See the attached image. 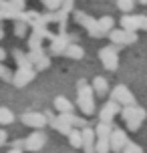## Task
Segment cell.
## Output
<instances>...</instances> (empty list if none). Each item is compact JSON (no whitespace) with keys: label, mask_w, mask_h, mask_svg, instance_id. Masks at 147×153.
Returning <instances> with one entry per match:
<instances>
[{"label":"cell","mask_w":147,"mask_h":153,"mask_svg":"<svg viewBox=\"0 0 147 153\" xmlns=\"http://www.w3.org/2000/svg\"><path fill=\"white\" fill-rule=\"evenodd\" d=\"M95 133H97V137H105V139H109V137H111V133H113V125H111V123L101 121L99 125L95 127Z\"/></svg>","instance_id":"obj_19"},{"label":"cell","mask_w":147,"mask_h":153,"mask_svg":"<svg viewBox=\"0 0 147 153\" xmlns=\"http://www.w3.org/2000/svg\"><path fill=\"white\" fill-rule=\"evenodd\" d=\"M95 143H97V133L91 127H85L83 129V149L85 153H97L95 151Z\"/></svg>","instance_id":"obj_14"},{"label":"cell","mask_w":147,"mask_h":153,"mask_svg":"<svg viewBox=\"0 0 147 153\" xmlns=\"http://www.w3.org/2000/svg\"><path fill=\"white\" fill-rule=\"evenodd\" d=\"M54 109L59 111V113H73V103H71L67 97H56L54 99Z\"/></svg>","instance_id":"obj_16"},{"label":"cell","mask_w":147,"mask_h":153,"mask_svg":"<svg viewBox=\"0 0 147 153\" xmlns=\"http://www.w3.org/2000/svg\"><path fill=\"white\" fill-rule=\"evenodd\" d=\"M6 139H8V133H6L4 129H0V147L6 143Z\"/></svg>","instance_id":"obj_34"},{"label":"cell","mask_w":147,"mask_h":153,"mask_svg":"<svg viewBox=\"0 0 147 153\" xmlns=\"http://www.w3.org/2000/svg\"><path fill=\"white\" fill-rule=\"evenodd\" d=\"M121 153H143V149H141L137 143H131V141H129V143L125 145V149H123Z\"/></svg>","instance_id":"obj_28"},{"label":"cell","mask_w":147,"mask_h":153,"mask_svg":"<svg viewBox=\"0 0 147 153\" xmlns=\"http://www.w3.org/2000/svg\"><path fill=\"white\" fill-rule=\"evenodd\" d=\"M65 56H69V59H83V56H85V51H83V48H81V46L79 45H75V42H69V46H67V48H65Z\"/></svg>","instance_id":"obj_17"},{"label":"cell","mask_w":147,"mask_h":153,"mask_svg":"<svg viewBox=\"0 0 147 153\" xmlns=\"http://www.w3.org/2000/svg\"><path fill=\"white\" fill-rule=\"evenodd\" d=\"M42 56H45V54L40 53V48H34L32 53H28V59H30V62H32V65H36V62H39L40 59H42Z\"/></svg>","instance_id":"obj_29"},{"label":"cell","mask_w":147,"mask_h":153,"mask_svg":"<svg viewBox=\"0 0 147 153\" xmlns=\"http://www.w3.org/2000/svg\"><path fill=\"white\" fill-rule=\"evenodd\" d=\"M121 117H123V121L129 131H139L141 123L145 121V117H147V111L137 107V105H125L121 109Z\"/></svg>","instance_id":"obj_2"},{"label":"cell","mask_w":147,"mask_h":153,"mask_svg":"<svg viewBox=\"0 0 147 153\" xmlns=\"http://www.w3.org/2000/svg\"><path fill=\"white\" fill-rule=\"evenodd\" d=\"M47 117H48V125H50L53 129H56L59 133H62V135H69L71 131H73V125H71L67 119H62L61 115H59V117H53L50 113H47Z\"/></svg>","instance_id":"obj_13"},{"label":"cell","mask_w":147,"mask_h":153,"mask_svg":"<svg viewBox=\"0 0 147 153\" xmlns=\"http://www.w3.org/2000/svg\"><path fill=\"white\" fill-rule=\"evenodd\" d=\"M62 119H67V121L73 125V127H79V129H85L87 127V121L85 119H81V117H75L73 113H61Z\"/></svg>","instance_id":"obj_20"},{"label":"cell","mask_w":147,"mask_h":153,"mask_svg":"<svg viewBox=\"0 0 147 153\" xmlns=\"http://www.w3.org/2000/svg\"><path fill=\"white\" fill-rule=\"evenodd\" d=\"M48 65H50V59H48V56H42V59L36 62V69H47Z\"/></svg>","instance_id":"obj_32"},{"label":"cell","mask_w":147,"mask_h":153,"mask_svg":"<svg viewBox=\"0 0 147 153\" xmlns=\"http://www.w3.org/2000/svg\"><path fill=\"white\" fill-rule=\"evenodd\" d=\"M109 141H111V151H115V153H121L125 149V145L129 143V139H127L123 129H113Z\"/></svg>","instance_id":"obj_12"},{"label":"cell","mask_w":147,"mask_h":153,"mask_svg":"<svg viewBox=\"0 0 147 153\" xmlns=\"http://www.w3.org/2000/svg\"><path fill=\"white\" fill-rule=\"evenodd\" d=\"M67 137H69L71 147H75V149L83 147V131H79V127H73V131H71Z\"/></svg>","instance_id":"obj_18"},{"label":"cell","mask_w":147,"mask_h":153,"mask_svg":"<svg viewBox=\"0 0 147 153\" xmlns=\"http://www.w3.org/2000/svg\"><path fill=\"white\" fill-rule=\"evenodd\" d=\"M24 149H28V151H39V149H42V147L47 145V135L42 133V131H34L32 135H28V137L24 139Z\"/></svg>","instance_id":"obj_10"},{"label":"cell","mask_w":147,"mask_h":153,"mask_svg":"<svg viewBox=\"0 0 147 153\" xmlns=\"http://www.w3.org/2000/svg\"><path fill=\"white\" fill-rule=\"evenodd\" d=\"M24 145H26V143H24L22 139H16L14 143H12V147H16V149H24Z\"/></svg>","instance_id":"obj_35"},{"label":"cell","mask_w":147,"mask_h":153,"mask_svg":"<svg viewBox=\"0 0 147 153\" xmlns=\"http://www.w3.org/2000/svg\"><path fill=\"white\" fill-rule=\"evenodd\" d=\"M67 46H69V42H65V38H54V42L50 45V53L53 54H62Z\"/></svg>","instance_id":"obj_24"},{"label":"cell","mask_w":147,"mask_h":153,"mask_svg":"<svg viewBox=\"0 0 147 153\" xmlns=\"http://www.w3.org/2000/svg\"><path fill=\"white\" fill-rule=\"evenodd\" d=\"M111 99L117 101V103H121V105H135V97H133V93L129 91V87H125V85H117L115 89L111 91Z\"/></svg>","instance_id":"obj_7"},{"label":"cell","mask_w":147,"mask_h":153,"mask_svg":"<svg viewBox=\"0 0 147 153\" xmlns=\"http://www.w3.org/2000/svg\"><path fill=\"white\" fill-rule=\"evenodd\" d=\"M20 121L26 125V127H32V129H42L45 125L48 123V117L47 113H34V111H30V113H24L22 117H20Z\"/></svg>","instance_id":"obj_8"},{"label":"cell","mask_w":147,"mask_h":153,"mask_svg":"<svg viewBox=\"0 0 147 153\" xmlns=\"http://www.w3.org/2000/svg\"><path fill=\"white\" fill-rule=\"evenodd\" d=\"M117 6L121 8L123 12H131L135 6V0H117Z\"/></svg>","instance_id":"obj_26"},{"label":"cell","mask_w":147,"mask_h":153,"mask_svg":"<svg viewBox=\"0 0 147 153\" xmlns=\"http://www.w3.org/2000/svg\"><path fill=\"white\" fill-rule=\"evenodd\" d=\"M4 38V30H2V26H0V40Z\"/></svg>","instance_id":"obj_38"},{"label":"cell","mask_w":147,"mask_h":153,"mask_svg":"<svg viewBox=\"0 0 147 153\" xmlns=\"http://www.w3.org/2000/svg\"><path fill=\"white\" fill-rule=\"evenodd\" d=\"M40 2H42L48 10H56V8L61 6V0H40Z\"/></svg>","instance_id":"obj_30"},{"label":"cell","mask_w":147,"mask_h":153,"mask_svg":"<svg viewBox=\"0 0 147 153\" xmlns=\"http://www.w3.org/2000/svg\"><path fill=\"white\" fill-rule=\"evenodd\" d=\"M4 59H6V51H4V48H2V46H0V62L4 61Z\"/></svg>","instance_id":"obj_36"},{"label":"cell","mask_w":147,"mask_h":153,"mask_svg":"<svg viewBox=\"0 0 147 153\" xmlns=\"http://www.w3.org/2000/svg\"><path fill=\"white\" fill-rule=\"evenodd\" d=\"M26 32H28V26H26L24 22H16L14 24V34L18 38H24V36H26Z\"/></svg>","instance_id":"obj_27"},{"label":"cell","mask_w":147,"mask_h":153,"mask_svg":"<svg viewBox=\"0 0 147 153\" xmlns=\"http://www.w3.org/2000/svg\"><path fill=\"white\" fill-rule=\"evenodd\" d=\"M121 26H123L125 30H147V16H133V14H123L121 18Z\"/></svg>","instance_id":"obj_5"},{"label":"cell","mask_w":147,"mask_h":153,"mask_svg":"<svg viewBox=\"0 0 147 153\" xmlns=\"http://www.w3.org/2000/svg\"><path fill=\"white\" fill-rule=\"evenodd\" d=\"M8 153H22V149H16V147H12V149H10Z\"/></svg>","instance_id":"obj_37"},{"label":"cell","mask_w":147,"mask_h":153,"mask_svg":"<svg viewBox=\"0 0 147 153\" xmlns=\"http://www.w3.org/2000/svg\"><path fill=\"white\" fill-rule=\"evenodd\" d=\"M99 59H101L103 67L107 71H117V67H119V56H117L115 46H105V48H101Z\"/></svg>","instance_id":"obj_6"},{"label":"cell","mask_w":147,"mask_h":153,"mask_svg":"<svg viewBox=\"0 0 147 153\" xmlns=\"http://www.w3.org/2000/svg\"><path fill=\"white\" fill-rule=\"evenodd\" d=\"M75 20H77L81 26H85V30L91 34V36L95 38H101L105 32L101 30V26H99V20H95V18H91V16H87L85 12H75Z\"/></svg>","instance_id":"obj_3"},{"label":"cell","mask_w":147,"mask_h":153,"mask_svg":"<svg viewBox=\"0 0 147 153\" xmlns=\"http://www.w3.org/2000/svg\"><path fill=\"white\" fill-rule=\"evenodd\" d=\"M12 2V6L16 8V10H22L24 8V0H10Z\"/></svg>","instance_id":"obj_33"},{"label":"cell","mask_w":147,"mask_h":153,"mask_svg":"<svg viewBox=\"0 0 147 153\" xmlns=\"http://www.w3.org/2000/svg\"><path fill=\"white\" fill-rule=\"evenodd\" d=\"M93 89H95V93H97L99 97H105V95L109 93L107 79H105V76H95L93 79Z\"/></svg>","instance_id":"obj_15"},{"label":"cell","mask_w":147,"mask_h":153,"mask_svg":"<svg viewBox=\"0 0 147 153\" xmlns=\"http://www.w3.org/2000/svg\"><path fill=\"white\" fill-rule=\"evenodd\" d=\"M121 107H123V105H121V103H117V101H109L107 105H105V107L101 109V113H99V119L101 121H105V123H111L113 121V119H115V115H119L121 113Z\"/></svg>","instance_id":"obj_11"},{"label":"cell","mask_w":147,"mask_h":153,"mask_svg":"<svg viewBox=\"0 0 147 153\" xmlns=\"http://www.w3.org/2000/svg\"><path fill=\"white\" fill-rule=\"evenodd\" d=\"M99 26L105 34H109V30H113V26H115V20L111 16H103V18H99Z\"/></svg>","instance_id":"obj_25"},{"label":"cell","mask_w":147,"mask_h":153,"mask_svg":"<svg viewBox=\"0 0 147 153\" xmlns=\"http://www.w3.org/2000/svg\"><path fill=\"white\" fill-rule=\"evenodd\" d=\"M95 151H97V153H109V151H111V141L105 139V137H97Z\"/></svg>","instance_id":"obj_23"},{"label":"cell","mask_w":147,"mask_h":153,"mask_svg":"<svg viewBox=\"0 0 147 153\" xmlns=\"http://www.w3.org/2000/svg\"><path fill=\"white\" fill-rule=\"evenodd\" d=\"M93 85L89 87L87 81H79L77 83V105L85 115L95 113V101H93Z\"/></svg>","instance_id":"obj_1"},{"label":"cell","mask_w":147,"mask_h":153,"mask_svg":"<svg viewBox=\"0 0 147 153\" xmlns=\"http://www.w3.org/2000/svg\"><path fill=\"white\" fill-rule=\"evenodd\" d=\"M34 69L32 67H18V71H16L14 75H12V83L16 85V87H24V85H28L34 79Z\"/></svg>","instance_id":"obj_9"},{"label":"cell","mask_w":147,"mask_h":153,"mask_svg":"<svg viewBox=\"0 0 147 153\" xmlns=\"http://www.w3.org/2000/svg\"><path fill=\"white\" fill-rule=\"evenodd\" d=\"M0 79H4V81H12V76H10V71L6 67H2V62H0Z\"/></svg>","instance_id":"obj_31"},{"label":"cell","mask_w":147,"mask_h":153,"mask_svg":"<svg viewBox=\"0 0 147 153\" xmlns=\"http://www.w3.org/2000/svg\"><path fill=\"white\" fill-rule=\"evenodd\" d=\"M12 56H14V61H16V65H18V67H32L28 54H24L22 51H12Z\"/></svg>","instance_id":"obj_21"},{"label":"cell","mask_w":147,"mask_h":153,"mask_svg":"<svg viewBox=\"0 0 147 153\" xmlns=\"http://www.w3.org/2000/svg\"><path fill=\"white\" fill-rule=\"evenodd\" d=\"M14 123V113L8 107H0V125H12Z\"/></svg>","instance_id":"obj_22"},{"label":"cell","mask_w":147,"mask_h":153,"mask_svg":"<svg viewBox=\"0 0 147 153\" xmlns=\"http://www.w3.org/2000/svg\"><path fill=\"white\" fill-rule=\"evenodd\" d=\"M109 40L115 45H133V42H137V32L125 30V28H113V30H109Z\"/></svg>","instance_id":"obj_4"},{"label":"cell","mask_w":147,"mask_h":153,"mask_svg":"<svg viewBox=\"0 0 147 153\" xmlns=\"http://www.w3.org/2000/svg\"><path fill=\"white\" fill-rule=\"evenodd\" d=\"M139 2H141V4H147V0H139Z\"/></svg>","instance_id":"obj_39"}]
</instances>
